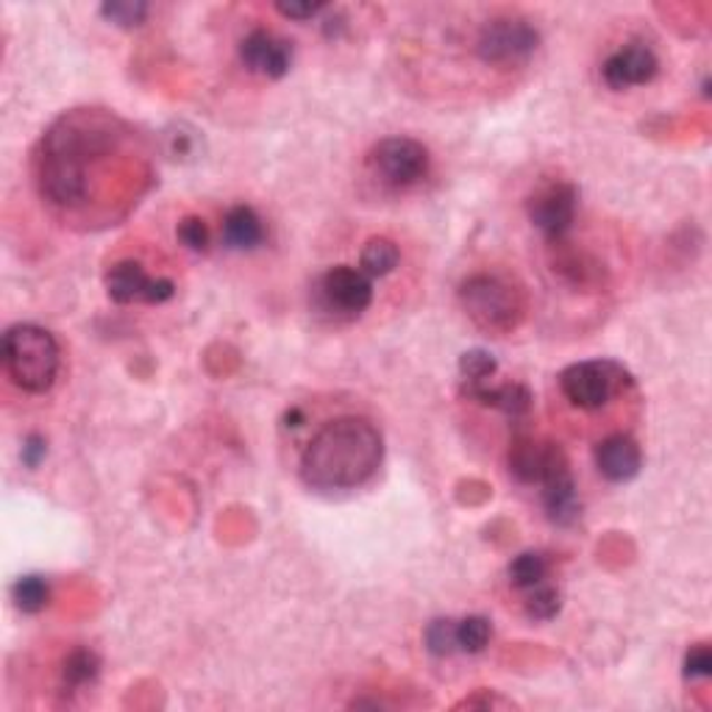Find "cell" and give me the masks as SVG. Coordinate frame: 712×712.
Returning a JSON list of instances; mask_svg holds the SVG:
<instances>
[{"mask_svg":"<svg viewBox=\"0 0 712 712\" xmlns=\"http://www.w3.org/2000/svg\"><path fill=\"white\" fill-rule=\"evenodd\" d=\"M712 674V654L708 643H699L685 654V676L687 680H704Z\"/></svg>","mask_w":712,"mask_h":712,"instance_id":"cell-28","label":"cell"},{"mask_svg":"<svg viewBox=\"0 0 712 712\" xmlns=\"http://www.w3.org/2000/svg\"><path fill=\"white\" fill-rule=\"evenodd\" d=\"M323 310L338 318H357L373 304V284L370 276L351 265H338L326 271L318 284Z\"/></svg>","mask_w":712,"mask_h":712,"instance_id":"cell-8","label":"cell"},{"mask_svg":"<svg viewBox=\"0 0 712 712\" xmlns=\"http://www.w3.org/2000/svg\"><path fill=\"white\" fill-rule=\"evenodd\" d=\"M570 462L565 457V451L554 442L543 440H529V437H520L509 448V474L520 481V485H537L543 487L546 481H552L554 476L568 470Z\"/></svg>","mask_w":712,"mask_h":712,"instance_id":"cell-10","label":"cell"},{"mask_svg":"<svg viewBox=\"0 0 712 712\" xmlns=\"http://www.w3.org/2000/svg\"><path fill=\"white\" fill-rule=\"evenodd\" d=\"M543 507H546L548 518L557 526H570L582 513V501L579 492H576V481L574 474L563 470V474L554 476L552 481L543 485Z\"/></svg>","mask_w":712,"mask_h":712,"instance_id":"cell-15","label":"cell"},{"mask_svg":"<svg viewBox=\"0 0 712 712\" xmlns=\"http://www.w3.org/2000/svg\"><path fill=\"white\" fill-rule=\"evenodd\" d=\"M279 14L290 17V20H312L321 11H326V3H310V0H290V3H276Z\"/></svg>","mask_w":712,"mask_h":712,"instance_id":"cell-29","label":"cell"},{"mask_svg":"<svg viewBox=\"0 0 712 712\" xmlns=\"http://www.w3.org/2000/svg\"><path fill=\"white\" fill-rule=\"evenodd\" d=\"M3 364L20 390L42 396L59 375V343L53 334L33 323H17L3 334Z\"/></svg>","mask_w":712,"mask_h":712,"instance_id":"cell-2","label":"cell"},{"mask_svg":"<svg viewBox=\"0 0 712 712\" xmlns=\"http://www.w3.org/2000/svg\"><path fill=\"white\" fill-rule=\"evenodd\" d=\"M596 468L613 485L632 481L643 468V451L630 435H609L596 446Z\"/></svg>","mask_w":712,"mask_h":712,"instance_id":"cell-13","label":"cell"},{"mask_svg":"<svg viewBox=\"0 0 712 712\" xmlns=\"http://www.w3.org/2000/svg\"><path fill=\"white\" fill-rule=\"evenodd\" d=\"M176 234H178V240H182L184 248L198 251V254L201 251L209 248V226L204 223V217H195V215L184 217V221L178 223Z\"/></svg>","mask_w":712,"mask_h":712,"instance_id":"cell-27","label":"cell"},{"mask_svg":"<svg viewBox=\"0 0 712 712\" xmlns=\"http://www.w3.org/2000/svg\"><path fill=\"white\" fill-rule=\"evenodd\" d=\"M100 14H104L109 22H115V26L134 28L145 20V14H148V6L131 3V0H115V3L100 6Z\"/></svg>","mask_w":712,"mask_h":712,"instance_id":"cell-26","label":"cell"},{"mask_svg":"<svg viewBox=\"0 0 712 712\" xmlns=\"http://www.w3.org/2000/svg\"><path fill=\"white\" fill-rule=\"evenodd\" d=\"M507 576H509V582H513V587H518V591H531V587H537L546 582L548 557L540 552L518 554V557L509 563Z\"/></svg>","mask_w":712,"mask_h":712,"instance_id":"cell-20","label":"cell"},{"mask_svg":"<svg viewBox=\"0 0 712 712\" xmlns=\"http://www.w3.org/2000/svg\"><path fill=\"white\" fill-rule=\"evenodd\" d=\"M632 387V375L613 359H587L559 373V390L576 409L596 412Z\"/></svg>","mask_w":712,"mask_h":712,"instance_id":"cell-4","label":"cell"},{"mask_svg":"<svg viewBox=\"0 0 712 712\" xmlns=\"http://www.w3.org/2000/svg\"><path fill=\"white\" fill-rule=\"evenodd\" d=\"M398 262H401V251H398V245L392 243V240L387 237H373L368 240V245L362 248V256H359V265H362V273L364 276H387V273H392L398 267Z\"/></svg>","mask_w":712,"mask_h":712,"instance_id":"cell-19","label":"cell"},{"mask_svg":"<svg viewBox=\"0 0 712 712\" xmlns=\"http://www.w3.org/2000/svg\"><path fill=\"white\" fill-rule=\"evenodd\" d=\"M45 453H48V446H45L42 437H28L26 446H22V462H26L28 468H37L45 459Z\"/></svg>","mask_w":712,"mask_h":712,"instance_id":"cell-30","label":"cell"},{"mask_svg":"<svg viewBox=\"0 0 712 712\" xmlns=\"http://www.w3.org/2000/svg\"><path fill=\"white\" fill-rule=\"evenodd\" d=\"M554 265H557L554 271H559V276L574 284V287H596L602 282V265L591 254H582V251H563Z\"/></svg>","mask_w":712,"mask_h":712,"instance_id":"cell-17","label":"cell"},{"mask_svg":"<svg viewBox=\"0 0 712 712\" xmlns=\"http://www.w3.org/2000/svg\"><path fill=\"white\" fill-rule=\"evenodd\" d=\"M660 70V61L654 56V50L643 42L624 45L621 50H615L602 67V78L609 89H630V87H643V84L654 81Z\"/></svg>","mask_w":712,"mask_h":712,"instance_id":"cell-12","label":"cell"},{"mask_svg":"<svg viewBox=\"0 0 712 712\" xmlns=\"http://www.w3.org/2000/svg\"><path fill=\"white\" fill-rule=\"evenodd\" d=\"M540 45V33L520 17H496L487 22L476 39V53L487 65H515L529 59Z\"/></svg>","mask_w":712,"mask_h":712,"instance_id":"cell-5","label":"cell"},{"mask_svg":"<svg viewBox=\"0 0 712 712\" xmlns=\"http://www.w3.org/2000/svg\"><path fill=\"white\" fill-rule=\"evenodd\" d=\"M240 61L248 67L251 72L265 78H282L287 76L290 65H293V45L287 39L276 37L265 28H254L248 37L240 42Z\"/></svg>","mask_w":712,"mask_h":712,"instance_id":"cell-11","label":"cell"},{"mask_svg":"<svg viewBox=\"0 0 712 712\" xmlns=\"http://www.w3.org/2000/svg\"><path fill=\"white\" fill-rule=\"evenodd\" d=\"M100 674V660L92 648H72L70 654L61 663V685L67 691H78V687L89 685V682L98 680Z\"/></svg>","mask_w":712,"mask_h":712,"instance_id":"cell-18","label":"cell"},{"mask_svg":"<svg viewBox=\"0 0 712 712\" xmlns=\"http://www.w3.org/2000/svg\"><path fill=\"white\" fill-rule=\"evenodd\" d=\"M11 598H14L17 609L33 615L39 613V609H45V604H48L50 585L42 576H22V579H17L14 587H11Z\"/></svg>","mask_w":712,"mask_h":712,"instance_id":"cell-21","label":"cell"},{"mask_svg":"<svg viewBox=\"0 0 712 712\" xmlns=\"http://www.w3.org/2000/svg\"><path fill=\"white\" fill-rule=\"evenodd\" d=\"M492 637L490 621L481 618V615H468V618L457 621V646L465 654H479L485 652L487 643Z\"/></svg>","mask_w":712,"mask_h":712,"instance_id":"cell-22","label":"cell"},{"mask_svg":"<svg viewBox=\"0 0 712 712\" xmlns=\"http://www.w3.org/2000/svg\"><path fill=\"white\" fill-rule=\"evenodd\" d=\"M106 293L115 304H165L176 293L170 279H150L139 262H117L106 273Z\"/></svg>","mask_w":712,"mask_h":712,"instance_id":"cell-9","label":"cell"},{"mask_svg":"<svg viewBox=\"0 0 712 712\" xmlns=\"http://www.w3.org/2000/svg\"><path fill=\"white\" fill-rule=\"evenodd\" d=\"M370 167L392 189L414 187L429 173V150L412 137H387L370 150Z\"/></svg>","mask_w":712,"mask_h":712,"instance_id":"cell-6","label":"cell"},{"mask_svg":"<svg viewBox=\"0 0 712 712\" xmlns=\"http://www.w3.org/2000/svg\"><path fill=\"white\" fill-rule=\"evenodd\" d=\"M284 420H287V423H284L287 429H299V426L304 423V412H301L299 407H293L287 414H284Z\"/></svg>","mask_w":712,"mask_h":712,"instance_id":"cell-31","label":"cell"},{"mask_svg":"<svg viewBox=\"0 0 712 712\" xmlns=\"http://www.w3.org/2000/svg\"><path fill=\"white\" fill-rule=\"evenodd\" d=\"M265 240L262 217L251 206H232L223 217V243L232 251H254Z\"/></svg>","mask_w":712,"mask_h":712,"instance_id":"cell-16","label":"cell"},{"mask_svg":"<svg viewBox=\"0 0 712 712\" xmlns=\"http://www.w3.org/2000/svg\"><path fill=\"white\" fill-rule=\"evenodd\" d=\"M459 301L476 326L487 332H513L524 318V299L513 284L490 273H476L459 287Z\"/></svg>","mask_w":712,"mask_h":712,"instance_id":"cell-3","label":"cell"},{"mask_svg":"<svg viewBox=\"0 0 712 712\" xmlns=\"http://www.w3.org/2000/svg\"><path fill=\"white\" fill-rule=\"evenodd\" d=\"M426 648H429L435 657H451L453 652H459L457 646V621L451 618H437L426 626Z\"/></svg>","mask_w":712,"mask_h":712,"instance_id":"cell-24","label":"cell"},{"mask_svg":"<svg viewBox=\"0 0 712 712\" xmlns=\"http://www.w3.org/2000/svg\"><path fill=\"white\" fill-rule=\"evenodd\" d=\"M524 609L531 621H552L557 618L559 609H563V596H559L557 587L543 582V585L531 587L529 596H526Z\"/></svg>","mask_w":712,"mask_h":712,"instance_id":"cell-23","label":"cell"},{"mask_svg":"<svg viewBox=\"0 0 712 712\" xmlns=\"http://www.w3.org/2000/svg\"><path fill=\"white\" fill-rule=\"evenodd\" d=\"M381 435L364 418L323 426L301 453V479L315 490H351L373 479L381 465Z\"/></svg>","mask_w":712,"mask_h":712,"instance_id":"cell-1","label":"cell"},{"mask_svg":"<svg viewBox=\"0 0 712 712\" xmlns=\"http://www.w3.org/2000/svg\"><path fill=\"white\" fill-rule=\"evenodd\" d=\"M498 370V359L485 349H474L465 351L459 357V375H462L465 384H481V381L490 379Z\"/></svg>","mask_w":712,"mask_h":712,"instance_id":"cell-25","label":"cell"},{"mask_svg":"<svg viewBox=\"0 0 712 712\" xmlns=\"http://www.w3.org/2000/svg\"><path fill=\"white\" fill-rule=\"evenodd\" d=\"M576 206H579V193H576L574 184L554 182L531 195L526 212H529L531 226L546 234L548 243L557 245L574 226Z\"/></svg>","mask_w":712,"mask_h":712,"instance_id":"cell-7","label":"cell"},{"mask_svg":"<svg viewBox=\"0 0 712 712\" xmlns=\"http://www.w3.org/2000/svg\"><path fill=\"white\" fill-rule=\"evenodd\" d=\"M462 392L470 401L481 403V407L498 409V412H504L507 418H526L531 409V401H535L529 387L520 384V381H507V384L501 387H487L485 381H481V384H465Z\"/></svg>","mask_w":712,"mask_h":712,"instance_id":"cell-14","label":"cell"}]
</instances>
